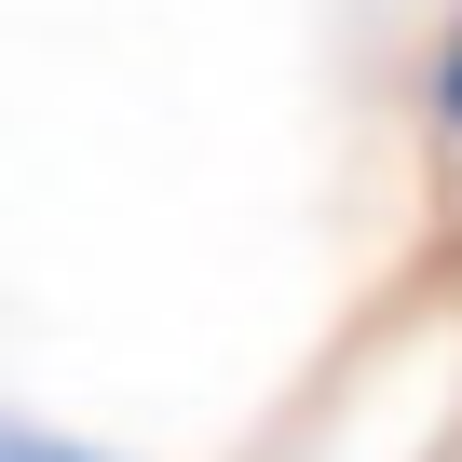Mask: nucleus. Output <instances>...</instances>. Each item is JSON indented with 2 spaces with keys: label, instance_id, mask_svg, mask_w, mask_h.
Listing matches in <instances>:
<instances>
[{
  "label": "nucleus",
  "instance_id": "1",
  "mask_svg": "<svg viewBox=\"0 0 462 462\" xmlns=\"http://www.w3.org/2000/svg\"><path fill=\"white\" fill-rule=\"evenodd\" d=\"M0 462H109V448H82V435H42V421H0Z\"/></svg>",
  "mask_w": 462,
  "mask_h": 462
},
{
  "label": "nucleus",
  "instance_id": "2",
  "mask_svg": "<svg viewBox=\"0 0 462 462\" xmlns=\"http://www.w3.org/2000/svg\"><path fill=\"white\" fill-rule=\"evenodd\" d=\"M435 123L462 136V28H448V55H435Z\"/></svg>",
  "mask_w": 462,
  "mask_h": 462
}]
</instances>
